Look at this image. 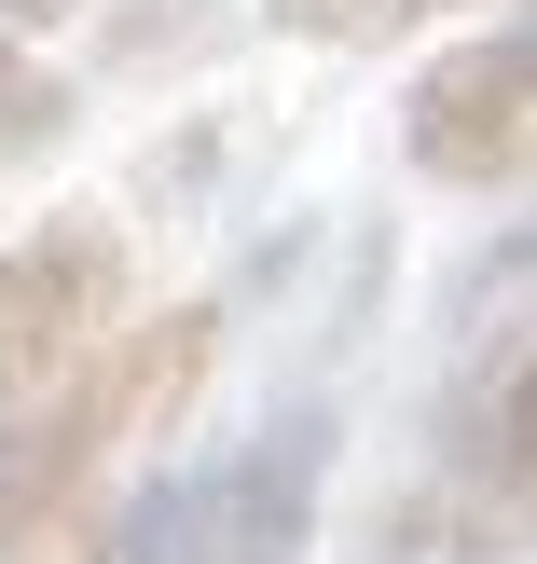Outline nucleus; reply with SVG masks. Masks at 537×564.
Returning <instances> with one entry per match:
<instances>
[{"mask_svg": "<svg viewBox=\"0 0 537 564\" xmlns=\"http://www.w3.org/2000/svg\"><path fill=\"white\" fill-rule=\"evenodd\" d=\"M441 317H455V330H524V317H537V220H524V235H496L483 262L441 290Z\"/></svg>", "mask_w": 537, "mask_h": 564, "instance_id": "nucleus-8", "label": "nucleus"}, {"mask_svg": "<svg viewBox=\"0 0 537 564\" xmlns=\"http://www.w3.org/2000/svg\"><path fill=\"white\" fill-rule=\"evenodd\" d=\"M69 124H83V83L42 69L28 42H0V180H14V165H42Z\"/></svg>", "mask_w": 537, "mask_h": 564, "instance_id": "nucleus-7", "label": "nucleus"}, {"mask_svg": "<svg viewBox=\"0 0 537 564\" xmlns=\"http://www.w3.org/2000/svg\"><path fill=\"white\" fill-rule=\"evenodd\" d=\"M207 372H221V303H165V317H125L83 372H55L28 413H0V564L69 538L83 482H97L125 441L180 427Z\"/></svg>", "mask_w": 537, "mask_h": 564, "instance_id": "nucleus-1", "label": "nucleus"}, {"mask_svg": "<svg viewBox=\"0 0 537 564\" xmlns=\"http://www.w3.org/2000/svg\"><path fill=\"white\" fill-rule=\"evenodd\" d=\"M524 551H537V330H511L455 386L428 468L373 496L345 564H524Z\"/></svg>", "mask_w": 537, "mask_h": 564, "instance_id": "nucleus-2", "label": "nucleus"}, {"mask_svg": "<svg viewBox=\"0 0 537 564\" xmlns=\"http://www.w3.org/2000/svg\"><path fill=\"white\" fill-rule=\"evenodd\" d=\"M400 152H414V180H441V193H524L537 180V42L524 28L441 42L428 69H414V97H400Z\"/></svg>", "mask_w": 537, "mask_h": 564, "instance_id": "nucleus-5", "label": "nucleus"}, {"mask_svg": "<svg viewBox=\"0 0 537 564\" xmlns=\"http://www.w3.org/2000/svg\"><path fill=\"white\" fill-rule=\"evenodd\" d=\"M248 14L290 28V42H400L428 14H469V0H248Z\"/></svg>", "mask_w": 537, "mask_h": 564, "instance_id": "nucleus-9", "label": "nucleus"}, {"mask_svg": "<svg viewBox=\"0 0 537 564\" xmlns=\"http://www.w3.org/2000/svg\"><path fill=\"white\" fill-rule=\"evenodd\" d=\"M125 317H138V248H125V220H97V207L28 220V235L0 248V413H28L55 372H83Z\"/></svg>", "mask_w": 537, "mask_h": 564, "instance_id": "nucleus-4", "label": "nucleus"}, {"mask_svg": "<svg viewBox=\"0 0 537 564\" xmlns=\"http://www.w3.org/2000/svg\"><path fill=\"white\" fill-rule=\"evenodd\" d=\"M318 482H331V413H276V427L221 441L193 468H152L97 523V551L110 564H303Z\"/></svg>", "mask_w": 537, "mask_h": 564, "instance_id": "nucleus-3", "label": "nucleus"}, {"mask_svg": "<svg viewBox=\"0 0 537 564\" xmlns=\"http://www.w3.org/2000/svg\"><path fill=\"white\" fill-rule=\"evenodd\" d=\"M97 0H0V42H42V28H83Z\"/></svg>", "mask_w": 537, "mask_h": 564, "instance_id": "nucleus-10", "label": "nucleus"}, {"mask_svg": "<svg viewBox=\"0 0 537 564\" xmlns=\"http://www.w3.org/2000/svg\"><path fill=\"white\" fill-rule=\"evenodd\" d=\"M511 28H524V42H537V0H524V14H511Z\"/></svg>", "mask_w": 537, "mask_h": 564, "instance_id": "nucleus-12", "label": "nucleus"}, {"mask_svg": "<svg viewBox=\"0 0 537 564\" xmlns=\"http://www.w3.org/2000/svg\"><path fill=\"white\" fill-rule=\"evenodd\" d=\"M235 28H248V0H97V69L110 83H180Z\"/></svg>", "mask_w": 537, "mask_h": 564, "instance_id": "nucleus-6", "label": "nucleus"}, {"mask_svg": "<svg viewBox=\"0 0 537 564\" xmlns=\"http://www.w3.org/2000/svg\"><path fill=\"white\" fill-rule=\"evenodd\" d=\"M28 564H110V551H97V523H69V538H55V551H28Z\"/></svg>", "mask_w": 537, "mask_h": 564, "instance_id": "nucleus-11", "label": "nucleus"}]
</instances>
